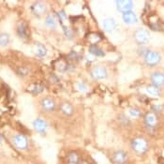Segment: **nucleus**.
I'll use <instances>...</instances> for the list:
<instances>
[{
    "instance_id": "obj_14",
    "label": "nucleus",
    "mask_w": 164,
    "mask_h": 164,
    "mask_svg": "<svg viewBox=\"0 0 164 164\" xmlns=\"http://www.w3.org/2000/svg\"><path fill=\"white\" fill-rule=\"evenodd\" d=\"M17 34L21 38H27L29 36L28 28L26 23L24 22H20L17 26Z\"/></svg>"
},
{
    "instance_id": "obj_18",
    "label": "nucleus",
    "mask_w": 164,
    "mask_h": 164,
    "mask_svg": "<svg viewBox=\"0 0 164 164\" xmlns=\"http://www.w3.org/2000/svg\"><path fill=\"white\" fill-rule=\"evenodd\" d=\"M101 38V36L98 33H91L87 36V39L91 45H97V43L100 42Z\"/></svg>"
},
{
    "instance_id": "obj_8",
    "label": "nucleus",
    "mask_w": 164,
    "mask_h": 164,
    "mask_svg": "<svg viewBox=\"0 0 164 164\" xmlns=\"http://www.w3.org/2000/svg\"><path fill=\"white\" fill-rule=\"evenodd\" d=\"M151 82H152V85L157 87L163 86H164V73H162L160 71H156V72L152 73Z\"/></svg>"
},
{
    "instance_id": "obj_33",
    "label": "nucleus",
    "mask_w": 164,
    "mask_h": 164,
    "mask_svg": "<svg viewBox=\"0 0 164 164\" xmlns=\"http://www.w3.org/2000/svg\"><path fill=\"white\" fill-rule=\"evenodd\" d=\"M68 164H78V163H70V162H68Z\"/></svg>"
},
{
    "instance_id": "obj_17",
    "label": "nucleus",
    "mask_w": 164,
    "mask_h": 164,
    "mask_svg": "<svg viewBox=\"0 0 164 164\" xmlns=\"http://www.w3.org/2000/svg\"><path fill=\"white\" fill-rule=\"evenodd\" d=\"M89 53L97 57H102L105 55V52L103 51V49L100 48L98 45H90L89 47Z\"/></svg>"
},
{
    "instance_id": "obj_24",
    "label": "nucleus",
    "mask_w": 164,
    "mask_h": 164,
    "mask_svg": "<svg viewBox=\"0 0 164 164\" xmlns=\"http://www.w3.org/2000/svg\"><path fill=\"white\" fill-rule=\"evenodd\" d=\"M57 16H58V19H59L60 23L62 24V26H63V25H64V23H65V22L67 21V20H68V17H67L66 12H65L64 10H60V11L58 12Z\"/></svg>"
},
{
    "instance_id": "obj_25",
    "label": "nucleus",
    "mask_w": 164,
    "mask_h": 164,
    "mask_svg": "<svg viewBox=\"0 0 164 164\" xmlns=\"http://www.w3.org/2000/svg\"><path fill=\"white\" fill-rule=\"evenodd\" d=\"M68 57L70 58V60H72V61H76V60H80L81 59V55L78 53L74 52V51H71L69 54Z\"/></svg>"
},
{
    "instance_id": "obj_1",
    "label": "nucleus",
    "mask_w": 164,
    "mask_h": 164,
    "mask_svg": "<svg viewBox=\"0 0 164 164\" xmlns=\"http://www.w3.org/2000/svg\"><path fill=\"white\" fill-rule=\"evenodd\" d=\"M131 147L137 154H145L149 147L148 142L143 137H136L131 142Z\"/></svg>"
},
{
    "instance_id": "obj_27",
    "label": "nucleus",
    "mask_w": 164,
    "mask_h": 164,
    "mask_svg": "<svg viewBox=\"0 0 164 164\" xmlns=\"http://www.w3.org/2000/svg\"><path fill=\"white\" fill-rule=\"evenodd\" d=\"M63 29H64V33H65L66 37H67L68 38L71 39L72 37H73V31H72L70 27H68V26H64Z\"/></svg>"
},
{
    "instance_id": "obj_15",
    "label": "nucleus",
    "mask_w": 164,
    "mask_h": 164,
    "mask_svg": "<svg viewBox=\"0 0 164 164\" xmlns=\"http://www.w3.org/2000/svg\"><path fill=\"white\" fill-rule=\"evenodd\" d=\"M31 10L35 15H42L46 11V7L42 2H36L31 6Z\"/></svg>"
},
{
    "instance_id": "obj_21",
    "label": "nucleus",
    "mask_w": 164,
    "mask_h": 164,
    "mask_svg": "<svg viewBox=\"0 0 164 164\" xmlns=\"http://www.w3.org/2000/svg\"><path fill=\"white\" fill-rule=\"evenodd\" d=\"M10 42V35L7 33L0 34V46H6Z\"/></svg>"
},
{
    "instance_id": "obj_26",
    "label": "nucleus",
    "mask_w": 164,
    "mask_h": 164,
    "mask_svg": "<svg viewBox=\"0 0 164 164\" xmlns=\"http://www.w3.org/2000/svg\"><path fill=\"white\" fill-rule=\"evenodd\" d=\"M129 113H130V114L131 115V116H133V117H139L140 115H141V110L140 109H138V108H130V110H129Z\"/></svg>"
},
{
    "instance_id": "obj_32",
    "label": "nucleus",
    "mask_w": 164,
    "mask_h": 164,
    "mask_svg": "<svg viewBox=\"0 0 164 164\" xmlns=\"http://www.w3.org/2000/svg\"><path fill=\"white\" fill-rule=\"evenodd\" d=\"M78 164H90V163H89L86 159H82V158H81L80 161L78 162Z\"/></svg>"
},
{
    "instance_id": "obj_23",
    "label": "nucleus",
    "mask_w": 164,
    "mask_h": 164,
    "mask_svg": "<svg viewBox=\"0 0 164 164\" xmlns=\"http://www.w3.org/2000/svg\"><path fill=\"white\" fill-rule=\"evenodd\" d=\"M37 55L39 57H44L47 54V49L42 44H38L37 46Z\"/></svg>"
},
{
    "instance_id": "obj_31",
    "label": "nucleus",
    "mask_w": 164,
    "mask_h": 164,
    "mask_svg": "<svg viewBox=\"0 0 164 164\" xmlns=\"http://www.w3.org/2000/svg\"><path fill=\"white\" fill-rule=\"evenodd\" d=\"M78 87L81 91H86V86L84 83H79L78 84Z\"/></svg>"
},
{
    "instance_id": "obj_22",
    "label": "nucleus",
    "mask_w": 164,
    "mask_h": 164,
    "mask_svg": "<svg viewBox=\"0 0 164 164\" xmlns=\"http://www.w3.org/2000/svg\"><path fill=\"white\" fill-rule=\"evenodd\" d=\"M146 91L150 94V95H152V96H155V97H158V96H159V94H160V91H159V89H158V87H157V86H146Z\"/></svg>"
},
{
    "instance_id": "obj_2",
    "label": "nucleus",
    "mask_w": 164,
    "mask_h": 164,
    "mask_svg": "<svg viewBox=\"0 0 164 164\" xmlns=\"http://www.w3.org/2000/svg\"><path fill=\"white\" fill-rule=\"evenodd\" d=\"M143 59H145L146 65H148L149 67H154L161 61V56L158 52L148 50L146 54L143 55Z\"/></svg>"
},
{
    "instance_id": "obj_4",
    "label": "nucleus",
    "mask_w": 164,
    "mask_h": 164,
    "mask_svg": "<svg viewBox=\"0 0 164 164\" xmlns=\"http://www.w3.org/2000/svg\"><path fill=\"white\" fill-rule=\"evenodd\" d=\"M135 42L139 44H146L149 42L150 35L149 32L146 29H138L133 34Z\"/></svg>"
},
{
    "instance_id": "obj_19",
    "label": "nucleus",
    "mask_w": 164,
    "mask_h": 164,
    "mask_svg": "<svg viewBox=\"0 0 164 164\" xmlns=\"http://www.w3.org/2000/svg\"><path fill=\"white\" fill-rule=\"evenodd\" d=\"M67 159H68V162L70 163H78L81 159L79 154L75 151H71L68 154V157H67Z\"/></svg>"
},
{
    "instance_id": "obj_9",
    "label": "nucleus",
    "mask_w": 164,
    "mask_h": 164,
    "mask_svg": "<svg viewBox=\"0 0 164 164\" xmlns=\"http://www.w3.org/2000/svg\"><path fill=\"white\" fill-rule=\"evenodd\" d=\"M33 127L37 132H38L40 134H44L47 130V123L45 120H43L42 118H37L33 122Z\"/></svg>"
},
{
    "instance_id": "obj_30",
    "label": "nucleus",
    "mask_w": 164,
    "mask_h": 164,
    "mask_svg": "<svg viewBox=\"0 0 164 164\" xmlns=\"http://www.w3.org/2000/svg\"><path fill=\"white\" fill-rule=\"evenodd\" d=\"M152 109H153V111L156 112V113H161L162 110H163V107H162L161 105H158V104H154V105L152 106Z\"/></svg>"
},
{
    "instance_id": "obj_20",
    "label": "nucleus",
    "mask_w": 164,
    "mask_h": 164,
    "mask_svg": "<svg viewBox=\"0 0 164 164\" xmlns=\"http://www.w3.org/2000/svg\"><path fill=\"white\" fill-rule=\"evenodd\" d=\"M45 25L50 28L56 27V20L53 15H48L45 19Z\"/></svg>"
},
{
    "instance_id": "obj_7",
    "label": "nucleus",
    "mask_w": 164,
    "mask_h": 164,
    "mask_svg": "<svg viewBox=\"0 0 164 164\" xmlns=\"http://www.w3.org/2000/svg\"><path fill=\"white\" fill-rule=\"evenodd\" d=\"M116 9L119 12L126 13L129 11H131L133 9V2L130 0H119L115 2Z\"/></svg>"
},
{
    "instance_id": "obj_10",
    "label": "nucleus",
    "mask_w": 164,
    "mask_h": 164,
    "mask_svg": "<svg viewBox=\"0 0 164 164\" xmlns=\"http://www.w3.org/2000/svg\"><path fill=\"white\" fill-rule=\"evenodd\" d=\"M145 124L149 129H154L158 124V117L154 113H147L145 116Z\"/></svg>"
},
{
    "instance_id": "obj_5",
    "label": "nucleus",
    "mask_w": 164,
    "mask_h": 164,
    "mask_svg": "<svg viewBox=\"0 0 164 164\" xmlns=\"http://www.w3.org/2000/svg\"><path fill=\"white\" fill-rule=\"evenodd\" d=\"M90 76L94 80H103L108 77L107 70L102 66H96L90 71Z\"/></svg>"
},
{
    "instance_id": "obj_12",
    "label": "nucleus",
    "mask_w": 164,
    "mask_h": 164,
    "mask_svg": "<svg viewBox=\"0 0 164 164\" xmlns=\"http://www.w3.org/2000/svg\"><path fill=\"white\" fill-rule=\"evenodd\" d=\"M122 20H123V22L127 25H134L138 22V18L133 11H129L126 13H123Z\"/></svg>"
},
{
    "instance_id": "obj_13",
    "label": "nucleus",
    "mask_w": 164,
    "mask_h": 164,
    "mask_svg": "<svg viewBox=\"0 0 164 164\" xmlns=\"http://www.w3.org/2000/svg\"><path fill=\"white\" fill-rule=\"evenodd\" d=\"M40 105H42V107L44 111H47V112H53L56 106L54 100L50 98H43L42 100V102H40Z\"/></svg>"
},
{
    "instance_id": "obj_6",
    "label": "nucleus",
    "mask_w": 164,
    "mask_h": 164,
    "mask_svg": "<svg viewBox=\"0 0 164 164\" xmlns=\"http://www.w3.org/2000/svg\"><path fill=\"white\" fill-rule=\"evenodd\" d=\"M112 160L114 164H126L129 160V156L124 150H117L113 154Z\"/></svg>"
},
{
    "instance_id": "obj_11",
    "label": "nucleus",
    "mask_w": 164,
    "mask_h": 164,
    "mask_svg": "<svg viewBox=\"0 0 164 164\" xmlns=\"http://www.w3.org/2000/svg\"><path fill=\"white\" fill-rule=\"evenodd\" d=\"M117 26V23L114 18H106L102 22V27L106 32H112L114 31Z\"/></svg>"
},
{
    "instance_id": "obj_28",
    "label": "nucleus",
    "mask_w": 164,
    "mask_h": 164,
    "mask_svg": "<svg viewBox=\"0 0 164 164\" xmlns=\"http://www.w3.org/2000/svg\"><path fill=\"white\" fill-rule=\"evenodd\" d=\"M28 69H26V68H25V67H19L18 69H17V72H18V74H20V75H22V76H26V75H27L28 74Z\"/></svg>"
},
{
    "instance_id": "obj_3",
    "label": "nucleus",
    "mask_w": 164,
    "mask_h": 164,
    "mask_svg": "<svg viewBox=\"0 0 164 164\" xmlns=\"http://www.w3.org/2000/svg\"><path fill=\"white\" fill-rule=\"evenodd\" d=\"M13 146L19 150H26L28 146L27 138L23 134H17L12 137Z\"/></svg>"
},
{
    "instance_id": "obj_16",
    "label": "nucleus",
    "mask_w": 164,
    "mask_h": 164,
    "mask_svg": "<svg viewBox=\"0 0 164 164\" xmlns=\"http://www.w3.org/2000/svg\"><path fill=\"white\" fill-rule=\"evenodd\" d=\"M60 110H61V112H62L63 114H65L67 116H70L74 113L73 106L70 103H69V102H63V103H61L60 104Z\"/></svg>"
},
{
    "instance_id": "obj_29",
    "label": "nucleus",
    "mask_w": 164,
    "mask_h": 164,
    "mask_svg": "<svg viewBox=\"0 0 164 164\" xmlns=\"http://www.w3.org/2000/svg\"><path fill=\"white\" fill-rule=\"evenodd\" d=\"M43 89H44V87H43L42 86L38 85V86H36L35 88L33 89V92L36 93V94H39V93H42V92L43 91Z\"/></svg>"
}]
</instances>
